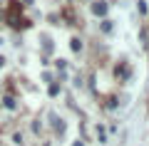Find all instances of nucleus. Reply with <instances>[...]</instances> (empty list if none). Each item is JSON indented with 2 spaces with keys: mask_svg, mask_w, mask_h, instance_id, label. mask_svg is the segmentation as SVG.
Here are the masks:
<instances>
[{
  "mask_svg": "<svg viewBox=\"0 0 149 146\" xmlns=\"http://www.w3.org/2000/svg\"><path fill=\"white\" fill-rule=\"evenodd\" d=\"M92 12H95V15H107V3H95V5H92Z\"/></svg>",
  "mask_w": 149,
  "mask_h": 146,
  "instance_id": "obj_1",
  "label": "nucleus"
},
{
  "mask_svg": "<svg viewBox=\"0 0 149 146\" xmlns=\"http://www.w3.org/2000/svg\"><path fill=\"white\" fill-rule=\"evenodd\" d=\"M117 77H122V79H127V77H129V67H127V64L117 67Z\"/></svg>",
  "mask_w": 149,
  "mask_h": 146,
  "instance_id": "obj_2",
  "label": "nucleus"
},
{
  "mask_svg": "<svg viewBox=\"0 0 149 146\" xmlns=\"http://www.w3.org/2000/svg\"><path fill=\"white\" fill-rule=\"evenodd\" d=\"M3 64H5V57H3V55H0V67H3Z\"/></svg>",
  "mask_w": 149,
  "mask_h": 146,
  "instance_id": "obj_8",
  "label": "nucleus"
},
{
  "mask_svg": "<svg viewBox=\"0 0 149 146\" xmlns=\"http://www.w3.org/2000/svg\"><path fill=\"white\" fill-rule=\"evenodd\" d=\"M60 92V87H57V84H50V94H52V97H55V94H57Z\"/></svg>",
  "mask_w": 149,
  "mask_h": 146,
  "instance_id": "obj_7",
  "label": "nucleus"
},
{
  "mask_svg": "<svg viewBox=\"0 0 149 146\" xmlns=\"http://www.w3.org/2000/svg\"><path fill=\"white\" fill-rule=\"evenodd\" d=\"M137 10H139V12H149V8H147L144 0H139V3H137Z\"/></svg>",
  "mask_w": 149,
  "mask_h": 146,
  "instance_id": "obj_4",
  "label": "nucleus"
},
{
  "mask_svg": "<svg viewBox=\"0 0 149 146\" xmlns=\"http://www.w3.org/2000/svg\"><path fill=\"white\" fill-rule=\"evenodd\" d=\"M102 30L109 32V30H112V20H104V22H102Z\"/></svg>",
  "mask_w": 149,
  "mask_h": 146,
  "instance_id": "obj_6",
  "label": "nucleus"
},
{
  "mask_svg": "<svg viewBox=\"0 0 149 146\" xmlns=\"http://www.w3.org/2000/svg\"><path fill=\"white\" fill-rule=\"evenodd\" d=\"M5 107L8 109H15V99H13V97H5Z\"/></svg>",
  "mask_w": 149,
  "mask_h": 146,
  "instance_id": "obj_5",
  "label": "nucleus"
},
{
  "mask_svg": "<svg viewBox=\"0 0 149 146\" xmlns=\"http://www.w3.org/2000/svg\"><path fill=\"white\" fill-rule=\"evenodd\" d=\"M70 47H72V52H80V50H82V42L77 40V37H72V40H70Z\"/></svg>",
  "mask_w": 149,
  "mask_h": 146,
  "instance_id": "obj_3",
  "label": "nucleus"
}]
</instances>
